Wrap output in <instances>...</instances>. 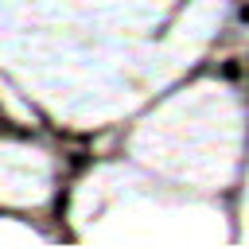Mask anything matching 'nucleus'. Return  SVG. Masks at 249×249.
I'll use <instances>...</instances> for the list:
<instances>
[{
    "mask_svg": "<svg viewBox=\"0 0 249 249\" xmlns=\"http://www.w3.org/2000/svg\"><path fill=\"white\" fill-rule=\"evenodd\" d=\"M245 70H249V66H245V58H222V66H218V78H226V82H237Z\"/></svg>",
    "mask_w": 249,
    "mask_h": 249,
    "instance_id": "f257e3e1",
    "label": "nucleus"
},
{
    "mask_svg": "<svg viewBox=\"0 0 249 249\" xmlns=\"http://www.w3.org/2000/svg\"><path fill=\"white\" fill-rule=\"evenodd\" d=\"M241 19H245V23H249V4H245V8H241Z\"/></svg>",
    "mask_w": 249,
    "mask_h": 249,
    "instance_id": "f03ea898",
    "label": "nucleus"
}]
</instances>
